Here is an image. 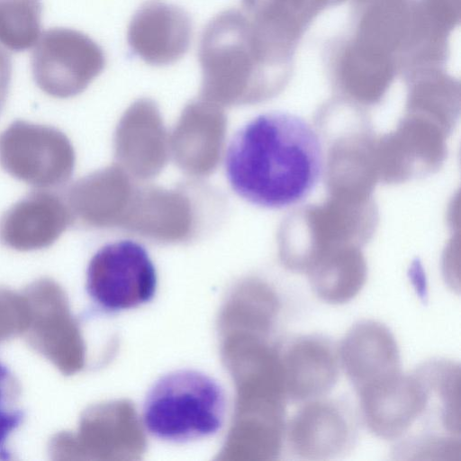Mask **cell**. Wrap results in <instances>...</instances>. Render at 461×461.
<instances>
[{
    "instance_id": "1",
    "label": "cell",
    "mask_w": 461,
    "mask_h": 461,
    "mask_svg": "<svg viewBox=\"0 0 461 461\" xmlns=\"http://www.w3.org/2000/svg\"><path fill=\"white\" fill-rule=\"evenodd\" d=\"M224 169L232 190L247 202L267 209L293 206L306 199L321 179V141L297 114L260 113L232 136Z\"/></svg>"
},
{
    "instance_id": "2",
    "label": "cell",
    "mask_w": 461,
    "mask_h": 461,
    "mask_svg": "<svg viewBox=\"0 0 461 461\" xmlns=\"http://www.w3.org/2000/svg\"><path fill=\"white\" fill-rule=\"evenodd\" d=\"M296 42L245 11L227 9L204 27L198 59L205 85L234 93L289 69Z\"/></svg>"
},
{
    "instance_id": "3",
    "label": "cell",
    "mask_w": 461,
    "mask_h": 461,
    "mask_svg": "<svg viewBox=\"0 0 461 461\" xmlns=\"http://www.w3.org/2000/svg\"><path fill=\"white\" fill-rule=\"evenodd\" d=\"M226 409V394L217 380L203 371L182 368L163 375L149 389L142 421L158 439L186 443L217 434Z\"/></svg>"
},
{
    "instance_id": "4",
    "label": "cell",
    "mask_w": 461,
    "mask_h": 461,
    "mask_svg": "<svg viewBox=\"0 0 461 461\" xmlns=\"http://www.w3.org/2000/svg\"><path fill=\"white\" fill-rule=\"evenodd\" d=\"M158 275L146 248L131 240L100 248L86 269V290L101 308L117 312L150 302L157 292Z\"/></svg>"
},
{
    "instance_id": "5",
    "label": "cell",
    "mask_w": 461,
    "mask_h": 461,
    "mask_svg": "<svg viewBox=\"0 0 461 461\" xmlns=\"http://www.w3.org/2000/svg\"><path fill=\"white\" fill-rule=\"evenodd\" d=\"M74 164L69 140L55 127L16 120L0 136V166L33 187L61 186L69 179Z\"/></svg>"
},
{
    "instance_id": "6",
    "label": "cell",
    "mask_w": 461,
    "mask_h": 461,
    "mask_svg": "<svg viewBox=\"0 0 461 461\" xmlns=\"http://www.w3.org/2000/svg\"><path fill=\"white\" fill-rule=\"evenodd\" d=\"M32 72L46 95L66 99L81 93L105 66L101 46L87 34L70 28H52L34 45Z\"/></svg>"
},
{
    "instance_id": "7",
    "label": "cell",
    "mask_w": 461,
    "mask_h": 461,
    "mask_svg": "<svg viewBox=\"0 0 461 461\" xmlns=\"http://www.w3.org/2000/svg\"><path fill=\"white\" fill-rule=\"evenodd\" d=\"M367 428L384 439L403 436L426 411L430 397L415 371H402L357 390Z\"/></svg>"
},
{
    "instance_id": "8",
    "label": "cell",
    "mask_w": 461,
    "mask_h": 461,
    "mask_svg": "<svg viewBox=\"0 0 461 461\" xmlns=\"http://www.w3.org/2000/svg\"><path fill=\"white\" fill-rule=\"evenodd\" d=\"M24 296L31 344L63 373L73 372L79 359L78 342L61 287L42 278L32 283Z\"/></svg>"
},
{
    "instance_id": "9",
    "label": "cell",
    "mask_w": 461,
    "mask_h": 461,
    "mask_svg": "<svg viewBox=\"0 0 461 461\" xmlns=\"http://www.w3.org/2000/svg\"><path fill=\"white\" fill-rule=\"evenodd\" d=\"M193 27L181 7L160 0L145 2L132 15L127 30L131 52L153 66L179 60L188 50Z\"/></svg>"
},
{
    "instance_id": "10",
    "label": "cell",
    "mask_w": 461,
    "mask_h": 461,
    "mask_svg": "<svg viewBox=\"0 0 461 461\" xmlns=\"http://www.w3.org/2000/svg\"><path fill=\"white\" fill-rule=\"evenodd\" d=\"M68 223V212L59 195L32 192L1 215L0 242L17 251L42 249L51 246Z\"/></svg>"
},
{
    "instance_id": "11",
    "label": "cell",
    "mask_w": 461,
    "mask_h": 461,
    "mask_svg": "<svg viewBox=\"0 0 461 461\" xmlns=\"http://www.w3.org/2000/svg\"><path fill=\"white\" fill-rule=\"evenodd\" d=\"M338 357L357 391L401 371L394 336L375 321L353 325L340 342Z\"/></svg>"
},
{
    "instance_id": "12",
    "label": "cell",
    "mask_w": 461,
    "mask_h": 461,
    "mask_svg": "<svg viewBox=\"0 0 461 461\" xmlns=\"http://www.w3.org/2000/svg\"><path fill=\"white\" fill-rule=\"evenodd\" d=\"M294 452L307 460H326L341 454L350 439L344 414L330 402L311 400L292 418L288 429Z\"/></svg>"
},
{
    "instance_id": "13",
    "label": "cell",
    "mask_w": 461,
    "mask_h": 461,
    "mask_svg": "<svg viewBox=\"0 0 461 461\" xmlns=\"http://www.w3.org/2000/svg\"><path fill=\"white\" fill-rule=\"evenodd\" d=\"M282 367L286 393L293 400L311 401L335 385L339 361L330 343L308 336L292 343Z\"/></svg>"
},
{
    "instance_id": "14",
    "label": "cell",
    "mask_w": 461,
    "mask_h": 461,
    "mask_svg": "<svg viewBox=\"0 0 461 461\" xmlns=\"http://www.w3.org/2000/svg\"><path fill=\"white\" fill-rule=\"evenodd\" d=\"M416 372L423 380L429 393L440 403L443 427L455 437L460 435V367L446 359L423 364Z\"/></svg>"
},
{
    "instance_id": "15",
    "label": "cell",
    "mask_w": 461,
    "mask_h": 461,
    "mask_svg": "<svg viewBox=\"0 0 461 461\" xmlns=\"http://www.w3.org/2000/svg\"><path fill=\"white\" fill-rule=\"evenodd\" d=\"M41 0H0V46L15 52L34 46L41 33Z\"/></svg>"
},
{
    "instance_id": "16",
    "label": "cell",
    "mask_w": 461,
    "mask_h": 461,
    "mask_svg": "<svg viewBox=\"0 0 461 461\" xmlns=\"http://www.w3.org/2000/svg\"><path fill=\"white\" fill-rule=\"evenodd\" d=\"M403 454L411 459L459 460L461 443L458 437H425L405 447Z\"/></svg>"
},
{
    "instance_id": "17",
    "label": "cell",
    "mask_w": 461,
    "mask_h": 461,
    "mask_svg": "<svg viewBox=\"0 0 461 461\" xmlns=\"http://www.w3.org/2000/svg\"><path fill=\"white\" fill-rule=\"evenodd\" d=\"M29 309L25 296L0 290V340L25 331Z\"/></svg>"
},
{
    "instance_id": "18",
    "label": "cell",
    "mask_w": 461,
    "mask_h": 461,
    "mask_svg": "<svg viewBox=\"0 0 461 461\" xmlns=\"http://www.w3.org/2000/svg\"><path fill=\"white\" fill-rule=\"evenodd\" d=\"M9 381L7 370L0 364V457L6 455L5 442L21 420L19 412L6 408L5 387Z\"/></svg>"
},
{
    "instance_id": "19",
    "label": "cell",
    "mask_w": 461,
    "mask_h": 461,
    "mask_svg": "<svg viewBox=\"0 0 461 461\" xmlns=\"http://www.w3.org/2000/svg\"><path fill=\"white\" fill-rule=\"evenodd\" d=\"M12 79V62L9 55L0 46V112L8 95Z\"/></svg>"
},
{
    "instance_id": "20",
    "label": "cell",
    "mask_w": 461,
    "mask_h": 461,
    "mask_svg": "<svg viewBox=\"0 0 461 461\" xmlns=\"http://www.w3.org/2000/svg\"><path fill=\"white\" fill-rule=\"evenodd\" d=\"M343 0H325L327 5H335Z\"/></svg>"
}]
</instances>
